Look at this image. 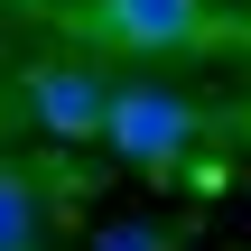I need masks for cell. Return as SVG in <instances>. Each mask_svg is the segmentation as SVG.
Returning a JSON list of instances; mask_svg holds the SVG:
<instances>
[{"label": "cell", "mask_w": 251, "mask_h": 251, "mask_svg": "<svg viewBox=\"0 0 251 251\" xmlns=\"http://www.w3.org/2000/svg\"><path fill=\"white\" fill-rule=\"evenodd\" d=\"M102 149L130 158V168H149V177H168V168H186V149H196V102H186L177 84H112Z\"/></svg>", "instance_id": "1"}, {"label": "cell", "mask_w": 251, "mask_h": 251, "mask_svg": "<svg viewBox=\"0 0 251 251\" xmlns=\"http://www.w3.org/2000/svg\"><path fill=\"white\" fill-rule=\"evenodd\" d=\"M19 102H28V121H37V130H56V140H102L112 84H93L84 65H37V75L19 84Z\"/></svg>", "instance_id": "2"}, {"label": "cell", "mask_w": 251, "mask_h": 251, "mask_svg": "<svg viewBox=\"0 0 251 251\" xmlns=\"http://www.w3.org/2000/svg\"><path fill=\"white\" fill-rule=\"evenodd\" d=\"M102 28L149 56H186L205 37V0H102Z\"/></svg>", "instance_id": "3"}, {"label": "cell", "mask_w": 251, "mask_h": 251, "mask_svg": "<svg viewBox=\"0 0 251 251\" xmlns=\"http://www.w3.org/2000/svg\"><path fill=\"white\" fill-rule=\"evenodd\" d=\"M37 242H47V196L37 177L0 168V251H37Z\"/></svg>", "instance_id": "4"}, {"label": "cell", "mask_w": 251, "mask_h": 251, "mask_svg": "<svg viewBox=\"0 0 251 251\" xmlns=\"http://www.w3.org/2000/svg\"><path fill=\"white\" fill-rule=\"evenodd\" d=\"M93 251H168V233H158V224H112Z\"/></svg>", "instance_id": "5"}]
</instances>
